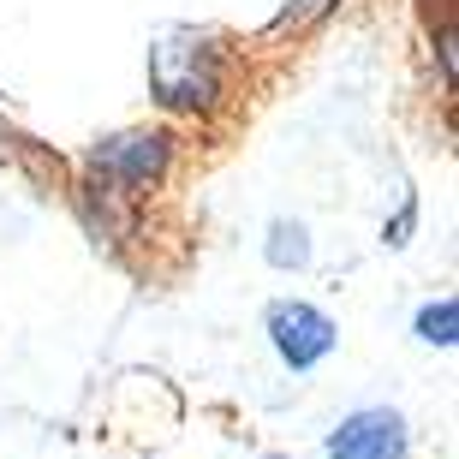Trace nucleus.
Masks as SVG:
<instances>
[{
    "label": "nucleus",
    "instance_id": "obj_1",
    "mask_svg": "<svg viewBox=\"0 0 459 459\" xmlns=\"http://www.w3.org/2000/svg\"><path fill=\"white\" fill-rule=\"evenodd\" d=\"M150 90L161 108H209L221 96V60L209 48L204 36H168V42H155L150 48Z\"/></svg>",
    "mask_w": 459,
    "mask_h": 459
},
{
    "label": "nucleus",
    "instance_id": "obj_5",
    "mask_svg": "<svg viewBox=\"0 0 459 459\" xmlns=\"http://www.w3.org/2000/svg\"><path fill=\"white\" fill-rule=\"evenodd\" d=\"M263 251H269L274 269H305V263H310V238H305V227H299V221H274Z\"/></svg>",
    "mask_w": 459,
    "mask_h": 459
},
{
    "label": "nucleus",
    "instance_id": "obj_3",
    "mask_svg": "<svg viewBox=\"0 0 459 459\" xmlns=\"http://www.w3.org/2000/svg\"><path fill=\"white\" fill-rule=\"evenodd\" d=\"M334 334H341V328L328 323L316 305H299V299H281V305H269V341H274V352L287 358L292 370L323 364V358L334 352Z\"/></svg>",
    "mask_w": 459,
    "mask_h": 459
},
{
    "label": "nucleus",
    "instance_id": "obj_6",
    "mask_svg": "<svg viewBox=\"0 0 459 459\" xmlns=\"http://www.w3.org/2000/svg\"><path fill=\"white\" fill-rule=\"evenodd\" d=\"M418 341H429V346L459 341V299H436V305L418 310Z\"/></svg>",
    "mask_w": 459,
    "mask_h": 459
},
{
    "label": "nucleus",
    "instance_id": "obj_4",
    "mask_svg": "<svg viewBox=\"0 0 459 459\" xmlns=\"http://www.w3.org/2000/svg\"><path fill=\"white\" fill-rule=\"evenodd\" d=\"M328 459H406V418L388 406L352 411L328 436Z\"/></svg>",
    "mask_w": 459,
    "mask_h": 459
},
{
    "label": "nucleus",
    "instance_id": "obj_2",
    "mask_svg": "<svg viewBox=\"0 0 459 459\" xmlns=\"http://www.w3.org/2000/svg\"><path fill=\"white\" fill-rule=\"evenodd\" d=\"M173 161V137L168 132H119V137H102L90 150V168L102 179H119V186H150L161 179Z\"/></svg>",
    "mask_w": 459,
    "mask_h": 459
}]
</instances>
